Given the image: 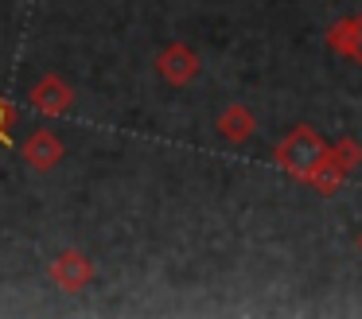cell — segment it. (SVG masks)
<instances>
[{
    "label": "cell",
    "instance_id": "6da1fadb",
    "mask_svg": "<svg viewBox=\"0 0 362 319\" xmlns=\"http://www.w3.org/2000/svg\"><path fill=\"white\" fill-rule=\"evenodd\" d=\"M94 280V265L86 261V253L78 249H63V253L51 261V284L59 292H82V288Z\"/></svg>",
    "mask_w": 362,
    "mask_h": 319
},
{
    "label": "cell",
    "instance_id": "3957f363",
    "mask_svg": "<svg viewBox=\"0 0 362 319\" xmlns=\"http://www.w3.org/2000/svg\"><path fill=\"white\" fill-rule=\"evenodd\" d=\"M20 160H24L28 168H35V171H51L59 160H63V140H59L51 129L28 132L24 144H20Z\"/></svg>",
    "mask_w": 362,
    "mask_h": 319
},
{
    "label": "cell",
    "instance_id": "7a4b0ae2",
    "mask_svg": "<svg viewBox=\"0 0 362 319\" xmlns=\"http://www.w3.org/2000/svg\"><path fill=\"white\" fill-rule=\"evenodd\" d=\"M28 101H32L35 113H43V117H63L66 109L74 105V90L59 74H43L40 82L28 90Z\"/></svg>",
    "mask_w": 362,
    "mask_h": 319
},
{
    "label": "cell",
    "instance_id": "277c9868",
    "mask_svg": "<svg viewBox=\"0 0 362 319\" xmlns=\"http://www.w3.org/2000/svg\"><path fill=\"white\" fill-rule=\"evenodd\" d=\"M160 70H164L172 82H183V78H187V54H183V51H168L164 59H160Z\"/></svg>",
    "mask_w": 362,
    "mask_h": 319
},
{
    "label": "cell",
    "instance_id": "5b68a950",
    "mask_svg": "<svg viewBox=\"0 0 362 319\" xmlns=\"http://www.w3.org/2000/svg\"><path fill=\"white\" fill-rule=\"evenodd\" d=\"M8 124H12V109L0 101V140H8Z\"/></svg>",
    "mask_w": 362,
    "mask_h": 319
}]
</instances>
